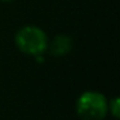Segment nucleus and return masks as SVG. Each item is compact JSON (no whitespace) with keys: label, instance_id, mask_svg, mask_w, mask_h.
<instances>
[{"label":"nucleus","instance_id":"obj_1","mask_svg":"<svg viewBox=\"0 0 120 120\" xmlns=\"http://www.w3.org/2000/svg\"><path fill=\"white\" fill-rule=\"evenodd\" d=\"M14 43L23 54L36 57L47 52L49 39L43 29L35 25H26L16 32Z\"/></svg>","mask_w":120,"mask_h":120},{"label":"nucleus","instance_id":"obj_2","mask_svg":"<svg viewBox=\"0 0 120 120\" xmlns=\"http://www.w3.org/2000/svg\"><path fill=\"white\" fill-rule=\"evenodd\" d=\"M109 112L106 96L97 90H85L76 99V114L83 120H103Z\"/></svg>","mask_w":120,"mask_h":120},{"label":"nucleus","instance_id":"obj_3","mask_svg":"<svg viewBox=\"0 0 120 120\" xmlns=\"http://www.w3.org/2000/svg\"><path fill=\"white\" fill-rule=\"evenodd\" d=\"M72 39L68 35L60 34L56 35L52 39V41L48 43V49L49 53L54 57H65L72 49Z\"/></svg>","mask_w":120,"mask_h":120},{"label":"nucleus","instance_id":"obj_4","mask_svg":"<svg viewBox=\"0 0 120 120\" xmlns=\"http://www.w3.org/2000/svg\"><path fill=\"white\" fill-rule=\"evenodd\" d=\"M109 111L115 119H119L120 117V99H119V97H114L112 99H110Z\"/></svg>","mask_w":120,"mask_h":120},{"label":"nucleus","instance_id":"obj_5","mask_svg":"<svg viewBox=\"0 0 120 120\" xmlns=\"http://www.w3.org/2000/svg\"><path fill=\"white\" fill-rule=\"evenodd\" d=\"M0 1H5V3H8V1H13V0H0Z\"/></svg>","mask_w":120,"mask_h":120}]
</instances>
